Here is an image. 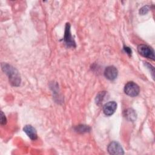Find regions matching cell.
<instances>
[{"label": "cell", "mask_w": 155, "mask_h": 155, "mask_svg": "<svg viewBox=\"0 0 155 155\" xmlns=\"http://www.w3.org/2000/svg\"><path fill=\"white\" fill-rule=\"evenodd\" d=\"M1 125H5L7 122V119L6 117L5 116V114H4V113L2 111H1Z\"/></svg>", "instance_id": "cell-13"}, {"label": "cell", "mask_w": 155, "mask_h": 155, "mask_svg": "<svg viewBox=\"0 0 155 155\" xmlns=\"http://www.w3.org/2000/svg\"><path fill=\"white\" fill-rule=\"evenodd\" d=\"M139 87L134 82H128L124 87V92L131 97H135L139 93Z\"/></svg>", "instance_id": "cell-3"}, {"label": "cell", "mask_w": 155, "mask_h": 155, "mask_svg": "<svg viewBox=\"0 0 155 155\" xmlns=\"http://www.w3.org/2000/svg\"><path fill=\"white\" fill-rule=\"evenodd\" d=\"M23 130L27 134V135L28 136V137L30 139H31L33 140H35L38 138L36 130L31 125H25L23 128Z\"/></svg>", "instance_id": "cell-8"}, {"label": "cell", "mask_w": 155, "mask_h": 155, "mask_svg": "<svg viewBox=\"0 0 155 155\" xmlns=\"http://www.w3.org/2000/svg\"><path fill=\"white\" fill-rule=\"evenodd\" d=\"M150 10V7L148 5H145L139 10V13L142 15L147 14Z\"/></svg>", "instance_id": "cell-12"}, {"label": "cell", "mask_w": 155, "mask_h": 155, "mask_svg": "<svg viewBox=\"0 0 155 155\" xmlns=\"http://www.w3.org/2000/svg\"><path fill=\"white\" fill-rule=\"evenodd\" d=\"M124 116L125 118L130 122H134L136 120L137 114L136 111L132 108H128L124 112Z\"/></svg>", "instance_id": "cell-9"}, {"label": "cell", "mask_w": 155, "mask_h": 155, "mask_svg": "<svg viewBox=\"0 0 155 155\" xmlns=\"http://www.w3.org/2000/svg\"><path fill=\"white\" fill-rule=\"evenodd\" d=\"M64 41L65 44L68 47H76L75 42H74V41L71 36V34L70 33V25L69 23L66 24Z\"/></svg>", "instance_id": "cell-5"}, {"label": "cell", "mask_w": 155, "mask_h": 155, "mask_svg": "<svg viewBox=\"0 0 155 155\" xmlns=\"http://www.w3.org/2000/svg\"><path fill=\"white\" fill-rule=\"evenodd\" d=\"M117 108V104L114 101H110L103 106V111L106 116L112 115Z\"/></svg>", "instance_id": "cell-7"}, {"label": "cell", "mask_w": 155, "mask_h": 155, "mask_svg": "<svg viewBox=\"0 0 155 155\" xmlns=\"http://www.w3.org/2000/svg\"><path fill=\"white\" fill-rule=\"evenodd\" d=\"M137 51L142 56L154 60V51L153 49L148 45L145 44L139 45L137 47Z\"/></svg>", "instance_id": "cell-2"}, {"label": "cell", "mask_w": 155, "mask_h": 155, "mask_svg": "<svg viewBox=\"0 0 155 155\" xmlns=\"http://www.w3.org/2000/svg\"><path fill=\"white\" fill-rule=\"evenodd\" d=\"M2 71L8 76L10 83L15 87H18L21 84V76L18 71L11 65L2 63Z\"/></svg>", "instance_id": "cell-1"}, {"label": "cell", "mask_w": 155, "mask_h": 155, "mask_svg": "<svg viewBox=\"0 0 155 155\" xmlns=\"http://www.w3.org/2000/svg\"><path fill=\"white\" fill-rule=\"evenodd\" d=\"M124 50H125V51L129 55L131 54V50L130 48L127 47V46H124Z\"/></svg>", "instance_id": "cell-14"}, {"label": "cell", "mask_w": 155, "mask_h": 155, "mask_svg": "<svg viewBox=\"0 0 155 155\" xmlns=\"http://www.w3.org/2000/svg\"><path fill=\"white\" fill-rule=\"evenodd\" d=\"M106 94V92L105 91H101L100 93H98V94L96 96V103L97 105H100L103 99L104 98V96Z\"/></svg>", "instance_id": "cell-11"}, {"label": "cell", "mask_w": 155, "mask_h": 155, "mask_svg": "<svg viewBox=\"0 0 155 155\" xmlns=\"http://www.w3.org/2000/svg\"><path fill=\"white\" fill-rule=\"evenodd\" d=\"M90 130H91L90 127H89L87 125H80L76 127V131H77L78 132H80V133L88 132V131H90Z\"/></svg>", "instance_id": "cell-10"}, {"label": "cell", "mask_w": 155, "mask_h": 155, "mask_svg": "<svg viewBox=\"0 0 155 155\" xmlns=\"http://www.w3.org/2000/svg\"><path fill=\"white\" fill-rule=\"evenodd\" d=\"M107 150L110 154L117 155V154H124V151L121 147L120 144L117 142L113 141L111 142L107 147Z\"/></svg>", "instance_id": "cell-4"}, {"label": "cell", "mask_w": 155, "mask_h": 155, "mask_svg": "<svg viewBox=\"0 0 155 155\" xmlns=\"http://www.w3.org/2000/svg\"><path fill=\"white\" fill-rule=\"evenodd\" d=\"M118 74V71L117 68L114 66L107 67L104 71L105 77L110 81L114 80Z\"/></svg>", "instance_id": "cell-6"}]
</instances>
